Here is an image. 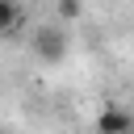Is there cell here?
I'll list each match as a JSON object with an SVG mask.
<instances>
[{"instance_id":"2","label":"cell","mask_w":134,"mask_h":134,"mask_svg":"<svg viewBox=\"0 0 134 134\" xmlns=\"http://www.w3.org/2000/svg\"><path fill=\"white\" fill-rule=\"evenodd\" d=\"M96 134H134V113L121 105H105L96 113Z\"/></svg>"},{"instance_id":"1","label":"cell","mask_w":134,"mask_h":134,"mask_svg":"<svg viewBox=\"0 0 134 134\" xmlns=\"http://www.w3.org/2000/svg\"><path fill=\"white\" fill-rule=\"evenodd\" d=\"M67 46H71L67 25H38L34 38H29V54H34L38 63H59V59H67Z\"/></svg>"},{"instance_id":"4","label":"cell","mask_w":134,"mask_h":134,"mask_svg":"<svg viewBox=\"0 0 134 134\" xmlns=\"http://www.w3.org/2000/svg\"><path fill=\"white\" fill-rule=\"evenodd\" d=\"M54 13H59L63 25H71V21L84 17V0H54Z\"/></svg>"},{"instance_id":"3","label":"cell","mask_w":134,"mask_h":134,"mask_svg":"<svg viewBox=\"0 0 134 134\" xmlns=\"http://www.w3.org/2000/svg\"><path fill=\"white\" fill-rule=\"evenodd\" d=\"M0 34H4L8 42L21 38V8H17V0H4V4H0Z\"/></svg>"}]
</instances>
